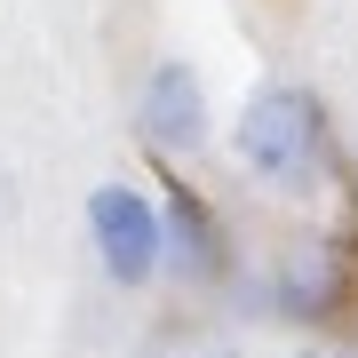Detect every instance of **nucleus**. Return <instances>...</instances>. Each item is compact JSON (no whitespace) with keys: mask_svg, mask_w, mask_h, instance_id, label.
<instances>
[{"mask_svg":"<svg viewBox=\"0 0 358 358\" xmlns=\"http://www.w3.org/2000/svg\"><path fill=\"white\" fill-rule=\"evenodd\" d=\"M231 152H239V167H247V176L279 183V192H310V176H319V152H327L319 96H310V88H287V80L255 88V96L239 103Z\"/></svg>","mask_w":358,"mask_h":358,"instance_id":"f257e3e1","label":"nucleus"},{"mask_svg":"<svg viewBox=\"0 0 358 358\" xmlns=\"http://www.w3.org/2000/svg\"><path fill=\"white\" fill-rule=\"evenodd\" d=\"M88 239H96V255H103V271H112L120 287L159 279V207L143 199L136 183H96Z\"/></svg>","mask_w":358,"mask_h":358,"instance_id":"f03ea898","label":"nucleus"},{"mask_svg":"<svg viewBox=\"0 0 358 358\" xmlns=\"http://www.w3.org/2000/svg\"><path fill=\"white\" fill-rule=\"evenodd\" d=\"M343 294H350V279H343V263H334L327 247H294V255L271 271L263 287H247L239 303L271 310V319H294V327H319L327 310H343Z\"/></svg>","mask_w":358,"mask_h":358,"instance_id":"7ed1b4c3","label":"nucleus"},{"mask_svg":"<svg viewBox=\"0 0 358 358\" xmlns=\"http://www.w3.org/2000/svg\"><path fill=\"white\" fill-rule=\"evenodd\" d=\"M136 128L159 143V152H199L207 143V88L192 64H152V80H143L136 96Z\"/></svg>","mask_w":358,"mask_h":358,"instance_id":"20e7f679","label":"nucleus"},{"mask_svg":"<svg viewBox=\"0 0 358 358\" xmlns=\"http://www.w3.org/2000/svg\"><path fill=\"white\" fill-rule=\"evenodd\" d=\"M167 263L183 279H223V231L192 192H167V207H159V271Z\"/></svg>","mask_w":358,"mask_h":358,"instance_id":"39448f33","label":"nucleus"},{"mask_svg":"<svg viewBox=\"0 0 358 358\" xmlns=\"http://www.w3.org/2000/svg\"><path fill=\"white\" fill-rule=\"evenodd\" d=\"M136 358H239L231 334H199V327H152L136 343Z\"/></svg>","mask_w":358,"mask_h":358,"instance_id":"423d86ee","label":"nucleus"},{"mask_svg":"<svg viewBox=\"0 0 358 358\" xmlns=\"http://www.w3.org/2000/svg\"><path fill=\"white\" fill-rule=\"evenodd\" d=\"M8 215H16V176L0 167V231H8Z\"/></svg>","mask_w":358,"mask_h":358,"instance_id":"0eeeda50","label":"nucleus"},{"mask_svg":"<svg viewBox=\"0 0 358 358\" xmlns=\"http://www.w3.org/2000/svg\"><path fill=\"white\" fill-rule=\"evenodd\" d=\"M294 358H358V350H343V343H310V350H294Z\"/></svg>","mask_w":358,"mask_h":358,"instance_id":"6e6552de","label":"nucleus"}]
</instances>
